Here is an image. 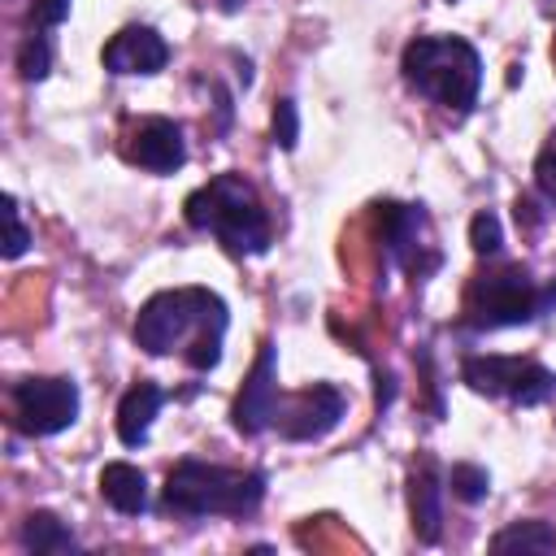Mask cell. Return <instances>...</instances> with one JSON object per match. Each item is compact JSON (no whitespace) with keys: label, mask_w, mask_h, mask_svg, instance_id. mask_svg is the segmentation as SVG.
<instances>
[{"label":"cell","mask_w":556,"mask_h":556,"mask_svg":"<svg viewBox=\"0 0 556 556\" xmlns=\"http://www.w3.org/2000/svg\"><path fill=\"white\" fill-rule=\"evenodd\" d=\"M374 217H378V239H382V252L391 265H404L413 278H426L430 269H439V252L430 243H421L426 213L417 204L382 200V204H374Z\"/></svg>","instance_id":"obj_8"},{"label":"cell","mask_w":556,"mask_h":556,"mask_svg":"<svg viewBox=\"0 0 556 556\" xmlns=\"http://www.w3.org/2000/svg\"><path fill=\"white\" fill-rule=\"evenodd\" d=\"M556 304V291H543L521 265H491L465 287V321L473 330L526 326Z\"/></svg>","instance_id":"obj_5"},{"label":"cell","mask_w":556,"mask_h":556,"mask_svg":"<svg viewBox=\"0 0 556 556\" xmlns=\"http://www.w3.org/2000/svg\"><path fill=\"white\" fill-rule=\"evenodd\" d=\"M295 139H300L295 100H278V104H274V143H278V148H295Z\"/></svg>","instance_id":"obj_23"},{"label":"cell","mask_w":556,"mask_h":556,"mask_svg":"<svg viewBox=\"0 0 556 556\" xmlns=\"http://www.w3.org/2000/svg\"><path fill=\"white\" fill-rule=\"evenodd\" d=\"M17 70H22L26 83H39V78L52 70V43H48V35H30V30H26L22 52H17Z\"/></svg>","instance_id":"obj_19"},{"label":"cell","mask_w":556,"mask_h":556,"mask_svg":"<svg viewBox=\"0 0 556 556\" xmlns=\"http://www.w3.org/2000/svg\"><path fill=\"white\" fill-rule=\"evenodd\" d=\"M408 500H413V530L421 543H434L439 539V521H443V508H439V478H434V465H421L408 482Z\"/></svg>","instance_id":"obj_15"},{"label":"cell","mask_w":556,"mask_h":556,"mask_svg":"<svg viewBox=\"0 0 556 556\" xmlns=\"http://www.w3.org/2000/svg\"><path fill=\"white\" fill-rule=\"evenodd\" d=\"M9 400H13V426L30 439L61 434L78 417V387L70 378H22Z\"/></svg>","instance_id":"obj_7"},{"label":"cell","mask_w":556,"mask_h":556,"mask_svg":"<svg viewBox=\"0 0 556 556\" xmlns=\"http://www.w3.org/2000/svg\"><path fill=\"white\" fill-rule=\"evenodd\" d=\"M222 9H226V13H235V9H239V0H222Z\"/></svg>","instance_id":"obj_25"},{"label":"cell","mask_w":556,"mask_h":556,"mask_svg":"<svg viewBox=\"0 0 556 556\" xmlns=\"http://www.w3.org/2000/svg\"><path fill=\"white\" fill-rule=\"evenodd\" d=\"M534 187H539V195L556 208V130L547 135V143H543L539 156H534Z\"/></svg>","instance_id":"obj_21"},{"label":"cell","mask_w":556,"mask_h":556,"mask_svg":"<svg viewBox=\"0 0 556 556\" xmlns=\"http://www.w3.org/2000/svg\"><path fill=\"white\" fill-rule=\"evenodd\" d=\"M165 404V391L156 382H135L122 404H117V439L126 447H143L148 443V430H152V417L161 413Z\"/></svg>","instance_id":"obj_13"},{"label":"cell","mask_w":556,"mask_h":556,"mask_svg":"<svg viewBox=\"0 0 556 556\" xmlns=\"http://www.w3.org/2000/svg\"><path fill=\"white\" fill-rule=\"evenodd\" d=\"M265 500L261 469H226L208 460H178L161 491V513L174 517H252Z\"/></svg>","instance_id":"obj_3"},{"label":"cell","mask_w":556,"mask_h":556,"mask_svg":"<svg viewBox=\"0 0 556 556\" xmlns=\"http://www.w3.org/2000/svg\"><path fill=\"white\" fill-rule=\"evenodd\" d=\"M22 543L30 547V552H39V556H52V552H78V539L65 530V521L56 517V513H30L26 521H22Z\"/></svg>","instance_id":"obj_16"},{"label":"cell","mask_w":556,"mask_h":556,"mask_svg":"<svg viewBox=\"0 0 556 556\" xmlns=\"http://www.w3.org/2000/svg\"><path fill=\"white\" fill-rule=\"evenodd\" d=\"M278 400H282V391H278V348L274 343H261L256 365L248 369L243 391H239V400L230 408L235 430L248 434V439L261 434V430H269L274 426V413H278Z\"/></svg>","instance_id":"obj_10"},{"label":"cell","mask_w":556,"mask_h":556,"mask_svg":"<svg viewBox=\"0 0 556 556\" xmlns=\"http://www.w3.org/2000/svg\"><path fill=\"white\" fill-rule=\"evenodd\" d=\"M348 413V395L330 382H313L308 391H291L278 400V413H274V426L282 439H321L339 426V417Z\"/></svg>","instance_id":"obj_9"},{"label":"cell","mask_w":556,"mask_h":556,"mask_svg":"<svg viewBox=\"0 0 556 556\" xmlns=\"http://www.w3.org/2000/svg\"><path fill=\"white\" fill-rule=\"evenodd\" d=\"M447 486H452V495H456L460 504H478V500H486V491H491V473L478 469V465H452V469H447Z\"/></svg>","instance_id":"obj_18"},{"label":"cell","mask_w":556,"mask_h":556,"mask_svg":"<svg viewBox=\"0 0 556 556\" xmlns=\"http://www.w3.org/2000/svg\"><path fill=\"white\" fill-rule=\"evenodd\" d=\"M400 74L417 96L452 113H469L482 87L478 48L456 35H417L400 56Z\"/></svg>","instance_id":"obj_4"},{"label":"cell","mask_w":556,"mask_h":556,"mask_svg":"<svg viewBox=\"0 0 556 556\" xmlns=\"http://www.w3.org/2000/svg\"><path fill=\"white\" fill-rule=\"evenodd\" d=\"M191 230L213 235L230 256H261L269 248V217L256 187L243 174H217L182 204Z\"/></svg>","instance_id":"obj_2"},{"label":"cell","mask_w":556,"mask_h":556,"mask_svg":"<svg viewBox=\"0 0 556 556\" xmlns=\"http://www.w3.org/2000/svg\"><path fill=\"white\" fill-rule=\"evenodd\" d=\"M469 248L478 252V256H495L500 248H504V230H500V217L495 213H473V222H469Z\"/></svg>","instance_id":"obj_20"},{"label":"cell","mask_w":556,"mask_h":556,"mask_svg":"<svg viewBox=\"0 0 556 556\" xmlns=\"http://www.w3.org/2000/svg\"><path fill=\"white\" fill-rule=\"evenodd\" d=\"M226 300L208 287H174L156 291L139 317H135V343L148 356H169L178 352L191 369L208 374L222 361V339H226Z\"/></svg>","instance_id":"obj_1"},{"label":"cell","mask_w":556,"mask_h":556,"mask_svg":"<svg viewBox=\"0 0 556 556\" xmlns=\"http://www.w3.org/2000/svg\"><path fill=\"white\" fill-rule=\"evenodd\" d=\"M4 226H9L4 256L13 261V256H22V252H26V243H30V230L22 226V217H17V200H13V195H4Z\"/></svg>","instance_id":"obj_24"},{"label":"cell","mask_w":556,"mask_h":556,"mask_svg":"<svg viewBox=\"0 0 556 556\" xmlns=\"http://www.w3.org/2000/svg\"><path fill=\"white\" fill-rule=\"evenodd\" d=\"M100 61L109 74H156L169 61V43L152 26H126L104 43Z\"/></svg>","instance_id":"obj_12"},{"label":"cell","mask_w":556,"mask_h":556,"mask_svg":"<svg viewBox=\"0 0 556 556\" xmlns=\"http://www.w3.org/2000/svg\"><path fill=\"white\" fill-rule=\"evenodd\" d=\"M122 156L139 169H152V174H174L182 169L187 161V143H182V126L169 122V117H143L126 130L122 139Z\"/></svg>","instance_id":"obj_11"},{"label":"cell","mask_w":556,"mask_h":556,"mask_svg":"<svg viewBox=\"0 0 556 556\" xmlns=\"http://www.w3.org/2000/svg\"><path fill=\"white\" fill-rule=\"evenodd\" d=\"M460 378L478 395H495V400H508L521 408H534L556 395V374L547 365L521 361V356H465Z\"/></svg>","instance_id":"obj_6"},{"label":"cell","mask_w":556,"mask_h":556,"mask_svg":"<svg viewBox=\"0 0 556 556\" xmlns=\"http://www.w3.org/2000/svg\"><path fill=\"white\" fill-rule=\"evenodd\" d=\"M100 495H104V504H113L122 517L148 513V478H143V469L130 465V460H109V465L100 469Z\"/></svg>","instance_id":"obj_14"},{"label":"cell","mask_w":556,"mask_h":556,"mask_svg":"<svg viewBox=\"0 0 556 556\" xmlns=\"http://www.w3.org/2000/svg\"><path fill=\"white\" fill-rule=\"evenodd\" d=\"M495 552H556V530L547 521H513L491 539Z\"/></svg>","instance_id":"obj_17"},{"label":"cell","mask_w":556,"mask_h":556,"mask_svg":"<svg viewBox=\"0 0 556 556\" xmlns=\"http://www.w3.org/2000/svg\"><path fill=\"white\" fill-rule=\"evenodd\" d=\"M70 13V0H30V13H26V30L30 35H48L52 26H61Z\"/></svg>","instance_id":"obj_22"}]
</instances>
